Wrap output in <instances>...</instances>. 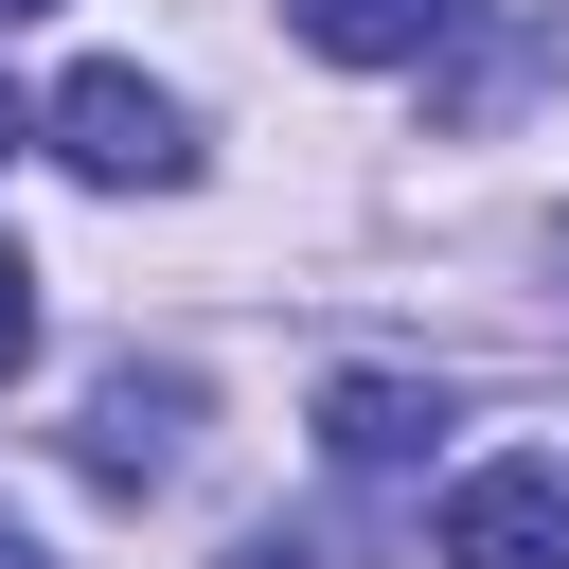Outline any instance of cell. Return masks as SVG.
I'll return each instance as SVG.
<instances>
[{"instance_id":"obj_6","label":"cell","mask_w":569,"mask_h":569,"mask_svg":"<svg viewBox=\"0 0 569 569\" xmlns=\"http://www.w3.org/2000/svg\"><path fill=\"white\" fill-rule=\"evenodd\" d=\"M18 373H36V267L0 249V391H18Z\"/></svg>"},{"instance_id":"obj_3","label":"cell","mask_w":569,"mask_h":569,"mask_svg":"<svg viewBox=\"0 0 569 569\" xmlns=\"http://www.w3.org/2000/svg\"><path fill=\"white\" fill-rule=\"evenodd\" d=\"M178 445H196V373H142V356H124V373L89 391V427H71V462H89L107 498H142V480H178Z\"/></svg>"},{"instance_id":"obj_4","label":"cell","mask_w":569,"mask_h":569,"mask_svg":"<svg viewBox=\"0 0 569 569\" xmlns=\"http://www.w3.org/2000/svg\"><path fill=\"white\" fill-rule=\"evenodd\" d=\"M427 427H445V391H409V373H338V391H320V445H338L356 480L427 462Z\"/></svg>"},{"instance_id":"obj_8","label":"cell","mask_w":569,"mask_h":569,"mask_svg":"<svg viewBox=\"0 0 569 569\" xmlns=\"http://www.w3.org/2000/svg\"><path fill=\"white\" fill-rule=\"evenodd\" d=\"M18 142H36V107H18V89H0V160H18Z\"/></svg>"},{"instance_id":"obj_2","label":"cell","mask_w":569,"mask_h":569,"mask_svg":"<svg viewBox=\"0 0 569 569\" xmlns=\"http://www.w3.org/2000/svg\"><path fill=\"white\" fill-rule=\"evenodd\" d=\"M445 569H569V462H480L445 498Z\"/></svg>"},{"instance_id":"obj_9","label":"cell","mask_w":569,"mask_h":569,"mask_svg":"<svg viewBox=\"0 0 569 569\" xmlns=\"http://www.w3.org/2000/svg\"><path fill=\"white\" fill-rule=\"evenodd\" d=\"M0 569H36V551H18V533H0Z\"/></svg>"},{"instance_id":"obj_1","label":"cell","mask_w":569,"mask_h":569,"mask_svg":"<svg viewBox=\"0 0 569 569\" xmlns=\"http://www.w3.org/2000/svg\"><path fill=\"white\" fill-rule=\"evenodd\" d=\"M53 160L107 178V196H178V178H196V124H178V89H142V71H71V89H53Z\"/></svg>"},{"instance_id":"obj_10","label":"cell","mask_w":569,"mask_h":569,"mask_svg":"<svg viewBox=\"0 0 569 569\" xmlns=\"http://www.w3.org/2000/svg\"><path fill=\"white\" fill-rule=\"evenodd\" d=\"M0 18H36V0H0Z\"/></svg>"},{"instance_id":"obj_7","label":"cell","mask_w":569,"mask_h":569,"mask_svg":"<svg viewBox=\"0 0 569 569\" xmlns=\"http://www.w3.org/2000/svg\"><path fill=\"white\" fill-rule=\"evenodd\" d=\"M231 569H320V551L302 533H231Z\"/></svg>"},{"instance_id":"obj_5","label":"cell","mask_w":569,"mask_h":569,"mask_svg":"<svg viewBox=\"0 0 569 569\" xmlns=\"http://www.w3.org/2000/svg\"><path fill=\"white\" fill-rule=\"evenodd\" d=\"M284 18H302V53H338V71H427L462 0H284Z\"/></svg>"}]
</instances>
